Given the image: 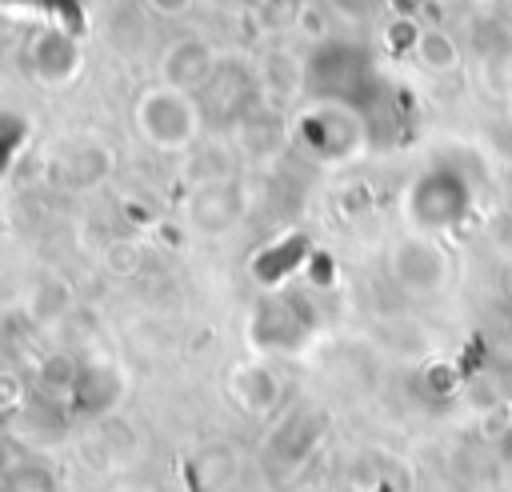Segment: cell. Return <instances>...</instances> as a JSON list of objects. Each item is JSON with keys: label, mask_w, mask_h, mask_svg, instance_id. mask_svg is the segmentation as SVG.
<instances>
[{"label": "cell", "mask_w": 512, "mask_h": 492, "mask_svg": "<svg viewBox=\"0 0 512 492\" xmlns=\"http://www.w3.org/2000/svg\"><path fill=\"white\" fill-rule=\"evenodd\" d=\"M416 56H420V64L424 68H432V72H444V68H452L456 64V44H452V36L448 32H440V28H428V32H420V40H416Z\"/></svg>", "instance_id": "cell-1"}, {"label": "cell", "mask_w": 512, "mask_h": 492, "mask_svg": "<svg viewBox=\"0 0 512 492\" xmlns=\"http://www.w3.org/2000/svg\"><path fill=\"white\" fill-rule=\"evenodd\" d=\"M156 12H168V16H176V12H184L188 8V0H148Z\"/></svg>", "instance_id": "cell-2"}]
</instances>
